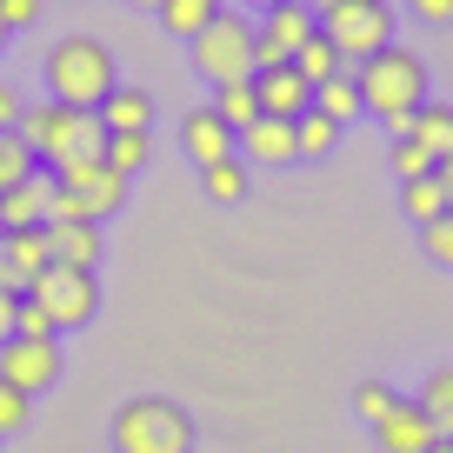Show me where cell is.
<instances>
[{"instance_id":"26","label":"cell","mask_w":453,"mask_h":453,"mask_svg":"<svg viewBox=\"0 0 453 453\" xmlns=\"http://www.w3.org/2000/svg\"><path fill=\"white\" fill-rule=\"evenodd\" d=\"M334 141H340V127H334V120H326V113H300V120H294V154L300 160H326V154H334Z\"/></svg>"},{"instance_id":"46","label":"cell","mask_w":453,"mask_h":453,"mask_svg":"<svg viewBox=\"0 0 453 453\" xmlns=\"http://www.w3.org/2000/svg\"><path fill=\"white\" fill-rule=\"evenodd\" d=\"M0 234H7V226H0Z\"/></svg>"},{"instance_id":"13","label":"cell","mask_w":453,"mask_h":453,"mask_svg":"<svg viewBox=\"0 0 453 453\" xmlns=\"http://www.w3.org/2000/svg\"><path fill=\"white\" fill-rule=\"evenodd\" d=\"M234 154L254 160V167H287V160H300V154H294V120H273V113H260L254 127L234 134Z\"/></svg>"},{"instance_id":"41","label":"cell","mask_w":453,"mask_h":453,"mask_svg":"<svg viewBox=\"0 0 453 453\" xmlns=\"http://www.w3.org/2000/svg\"><path fill=\"white\" fill-rule=\"evenodd\" d=\"M426 453H453V434H440V440H434V447H426Z\"/></svg>"},{"instance_id":"23","label":"cell","mask_w":453,"mask_h":453,"mask_svg":"<svg viewBox=\"0 0 453 453\" xmlns=\"http://www.w3.org/2000/svg\"><path fill=\"white\" fill-rule=\"evenodd\" d=\"M200 187H207V200H220V207L247 200V160L226 154V160H213V167H200Z\"/></svg>"},{"instance_id":"35","label":"cell","mask_w":453,"mask_h":453,"mask_svg":"<svg viewBox=\"0 0 453 453\" xmlns=\"http://www.w3.org/2000/svg\"><path fill=\"white\" fill-rule=\"evenodd\" d=\"M20 426H27V394L0 380V434H20Z\"/></svg>"},{"instance_id":"16","label":"cell","mask_w":453,"mask_h":453,"mask_svg":"<svg viewBox=\"0 0 453 453\" xmlns=\"http://www.w3.org/2000/svg\"><path fill=\"white\" fill-rule=\"evenodd\" d=\"M47 194H54V173H47V167H34L27 180H14L7 194H0V226H41Z\"/></svg>"},{"instance_id":"24","label":"cell","mask_w":453,"mask_h":453,"mask_svg":"<svg viewBox=\"0 0 453 453\" xmlns=\"http://www.w3.org/2000/svg\"><path fill=\"white\" fill-rule=\"evenodd\" d=\"M400 207H407V220H440L447 213V187H440V173H420V180H400Z\"/></svg>"},{"instance_id":"42","label":"cell","mask_w":453,"mask_h":453,"mask_svg":"<svg viewBox=\"0 0 453 453\" xmlns=\"http://www.w3.org/2000/svg\"><path fill=\"white\" fill-rule=\"evenodd\" d=\"M307 7H313V14H326V7H340V0H307Z\"/></svg>"},{"instance_id":"36","label":"cell","mask_w":453,"mask_h":453,"mask_svg":"<svg viewBox=\"0 0 453 453\" xmlns=\"http://www.w3.org/2000/svg\"><path fill=\"white\" fill-rule=\"evenodd\" d=\"M41 20V0H0V27L14 34V27H34Z\"/></svg>"},{"instance_id":"30","label":"cell","mask_w":453,"mask_h":453,"mask_svg":"<svg viewBox=\"0 0 453 453\" xmlns=\"http://www.w3.org/2000/svg\"><path fill=\"white\" fill-rule=\"evenodd\" d=\"M54 100H34V107H20V120H14V134L34 147V160H41V147H47V134H54Z\"/></svg>"},{"instance_id":"39","label":"cell","mask_w":453,"mask_h":453,"mask_svg":"<svg viewBox=\"0 0 453 453\" xmlns=\"http://www.w3.org/2000/svg\"><path fill=\"white\" fill-rule=\"evenodd\" d=\"M14 300H20V294H7V287H0V340L14 334Z\"/></svg>"},{"instance_id":"12","label":"cell","mask_w":453,"mask_h":453,"mask_svg":"<svg viewBox=\"0 0 453 453\" xmlns=\"http://www.w3.org/2000/svg\"><path fill=\"white\" fill-rule=\"evenodd\" d=\"M373 440H380V453H426L440 434H434V420H426L413 400H394V407L373 420Z\"/></svg>"},{"instance_id":"19","label":"cell","mask_w":453,"mask_h":453,"mask_svg":"<svg viewBox=\"0 0 453 453\" xmlns=\"http://www.w3.org/2000/svg\"><path fill=\"white\" fill-rule=\"evenodd\" d=\"M407 141H420L434 160H447L453 154V107H447V100H420V107H413Z\"/></svg>"},{"instance_id":"27","label":"cell","mask_w":453,"mask_h":453,"mask_svg":"<svg viewBox=\"0 0 453 453\" xmlns=\"http://www.w3.org/2000/svg\"><path fill=\"white\" fill-rule=\"evenodd\" d=\"M154 14L167 20V34H180V41H194V34L207 27L213 14H220V0H160Z\"/></svg>"},{"instance_id":"7","label":"cell","mask_w":453,"mask_h":453,"mask_svg":"<svg viewBox=\"0 0 453 453\" xmlns=\"http://www.w3.org/2000/svg\"><path fill=\"white\" fill-rule=\"evenodd\" d=\"M54 187L73 200V220H107V213H120V200H127V173H113L107 154L100 160H73V167L54 173Z\"/></svg>"},{"instance_id":"5","label":"cell","mask_w":453,"mask_h":453,"mask_svg":"<svg viewBox=\"0 0 453 453\" xmlns=\"http://www.w3.org/2000/svg\"><path fill=\"white\" fill-rule=\"evenodd\" d=\"M320 34L340 47L347 67H360L367 54H380V47L394 41V7H387V0H340V7L320 14Z\"/></svg>"},{"instance_id":"45","label":"cell","mask_w":453,"mask_h":453,"mask_svg":"<svg viewBox=\"0 0 453 453\" xmlns=\"http://www.w3.org/2000/svg\"><path fill=\"white\" fill-rule=\"evenodd\" d=\"M0 41H7V27H0Z\"/></svg>"},{"instance_id":"38","label":"cell","mask_w":453,"mask_h":453,"mask_svg":"<svg viewBox=\"0 0 453 453\" xmlns=\"http://www.w3.org/2000/svg\"><path fill=\"white\" fill-rule=\"evenodd\" d=\"M14 120H20V94H14V87H7V81H0V134L14 127Z\"/></svg>"},{"instance_id":"20","label":"cell","mask_w":453,"mask_h":453,"mask_svg":"<svg viewBox=\"0 0 453 453\" xmlns=\"http://www.w3.org/2000/svg\"><path fill=\"white\" fill-rule=\"evenodd\" d=\"M313 113H326L334 127H347V120H360V113H367V107H360V87H354V67L313 87Z\"/></svg>"},{"instance_id":"9","label":"cell","mask_w":453,"mask_h":453,"mask_svg":"<svg viewBox=\"0 0 453 453\" xmlns=\"http://www.w3.org/2000/svg\"><path fill=\"white\" fill-rule=\"evenodd\" d=\"M313 27H320V14H313L307 0H280V7H267V14H260V27H254V73L294 60L300 41H307Z\"/></svg>"},{"instance_id":"25","label":"cell","mask_w":453,"mask_h":453,"mask_svg":"<svg viewBox=\"0 0 453 453\" xmlns=\"http://www.w3.org/2000/svg\"><path fill=\"white\" fill-rule=\"evenodd\" d=\"M213 113H220V120H226L234 134H241V127H254V120H260L254 81H226V87H213Z\"/></svg>"},{"instance_id":"14","label":"cell","mask_w":453,"mask_h":453,"mask_svg":"<svg viewBox=\"0 0 453 453\" xmlns=\"http://www.w3.org/2000/svg\"><path fill=\"white\" fill-rule=\"evenodd\" d=\"M41 234H47V260H54V267H87V273H94L100 220H47Z\"/></svg>"},{"instance_id":"34","label":"cell","mask_w":453,"mask_h":453,"mask_svg":"<svg viewBox=\"0 0 453 453\" xmlns=\"http://www.w3.org/2000/svg\"><path fill=\"white\" fill-rule=\"evenodd\" d=\"M434 167H440V160L426 154L420 141H394V173H400V180H420V173H434Z\"/></svg>"},{"instance_id":"31","label":"cell","mask_w":453,"mask_h":453,"mask_svg":"<svg viewBox=\"0 0 453 453\" xmlns=\"http://www.w3.org/2000/svg\"><path fill=\"white\" fill-rule=\"evenodd\" d=\"M14 334H20V340H60V334H54V313H47L34 294L14 300Z\"/></svg>"},{"instance_id":"3","label":"cell","mask_w":453,"mask_h":453,"mask_svg":"<svg viewBox=\"0 0 453 453\" xmlns=\"http://www.w3.org/2000/svg\"><path fill=\"white\" fill-rule=\"evenodd\" d=\"M187 447H194V420L167 394H141L113 413V453H187Z\"/></svg>"},{"instance_id":"18","label":"cell","mask_w":453,"mask_h":453,"mask_svg":"<svg viewBox=\"0 0 453 453\" xmlns=\"http://www.w3.org/2000/svg\"><path fill=\"white\" fill-rule=\"evenodd\" d=\"M0 247H7V267H14L20 294H27L34 273L47 267V234H41V226H7V234H0Z\"/></svg>"},{"instance_id":"8","label":"cell","mask_w":453,"mask_h":453,"mask_svg":"<svg viewBox=\"0 0 453 453\" xmlns=\"http://www.w3.org/2000/svg\"><path fill=\"white\" fill-rule=\"evenodd\" d=\"M100 154H107V120H100L94 107H60L54 134H47V147H41V167L60 173V167H73V160H100Z\"/></svg>"},{"instance_id":"15","label":"cell","mask_w":453,"mask_h":453,"mask_svg":"<svg viewBox=\"0 0 453 453\" xmlns=\"http://www.w3.org/2000/svg\"><path fill=\"white\" fill-rule=\"evenodd\" d=\"M180 147L200 160V167H213V160H226V154H234V127H226V120H220L213 107H194V113L180 120Z\"/></svg>"},{"instance_id":"1","label":"cell","mask_w":453,"mask_h":453,"mask_svg":"<svg viewBox=\"0 0 453 453\" xmlns=\"http://www.w3.org/2000/svg\"><path fill=\"white\" fill-rule=\"evenodd\" d=\"M354 87H360V107L380 113L387 127H394V141H407L413 107L426 100V67H420V54H413V47H400V41H387L380 54H367V60L354 67Z\"/></svg>"},{"instance_id":"28","label":"cell","mask_w":453,"mask_h":453,"mask_svg":"<svg viewBox=\"0 0 453 453\" xmlns=\"http://www.w3.org/2000/svg\"><path fill=\"white\" fill-rule=\"evenodd\" d=\"M34 167H41V160H34V147L20 141L14 127H7V134H0V194H7V187H14V180H27Z\"/></svg>"},{"instance_id":"22","label":"cell","mask_w":453,"mask_h":453,"mask_svg":"<svg viewBox=\"0 0 453 453\" xmlns=\"http://www.w3.org/2000/svg\"><path fill=\"white\" fill-rule=\"evenodd\" d=\"M413 407L434 420V434H453V367H434L420 380V394H413Z\"/></svg>"},{"instance_id":"21","label":"cell","mask_w":453,"mask_h":453,"mask_svg":"<svg viewBox=\"0 0 453 453\" xmlns=\"http://www.w3.org/2000/svg\"><path fill=\"white\" fill-rule=\"evenodd\" d=\"M294 73H300L307 87H320V81H334V73H347V60H340V47L313 27L307 41H300V54H294Z\"/></svg>"},{"instance_id":"29","label":"cell","mask_w":453,"mask_h":453,"mask_svg":"<svg viewBox=\"0 0 453 453\" xmlns=\"http://www.w3.org/2000/svg\"><path fill=\"white\" fill-rule=\"evenodd\" d=\"M147 154H154V147H147V134H107V167H113V173H127V180H134V173L147 167Z\"/></svg>"},{"instance_id":"44","label":"cell","mask_w":453,"mask_h":453,"mask_svg":"<svg viewBox=\"0 0 453 453\" xmlns=\"http://www.w3.org/2000/svg\"><path fill=\"white\" fill-rule=\"evenodd\" d=\"M141 7H160V0H141Z\"/></svg>"},{"instance_id":"10","label":"cell","mask_w":453,"mask_h":453,"mask_svg":"<svg viewBox=\"0 0 453 453\" xmlns=\"http://www.w3.org/2000/svg\"><path fill=\"white\" fill-rule=\"evenodd\" d=\"M0 380L7 387H20V394H47V387L60 380V340H20V334H7L0 340Z\"/></svg>"},{"instance_id":"6","label":"cell","mask_w":453,"mask_h":453,"mask_svg":"<svg viewBox=\"0 0 453 453\" xmlns=\"http://www.w3.org/2000/svg\"><path fill=\"white\" fill-rule=\"evenodd\" d=\"M34 300H41L47 313H54V334H67V326H87L100 313V280L87 267H54L47 260L41 273H34V287H27Z\"/></svg>"},{"instance_id":"37","label":"cell","mask_w":453,"mask_h":453,"mask_svg":"<svg viewBox=\"0 0 453 453\" xmlns=\"http://www.w3.org/2000/svg\"><path fill=\"white\" fill-rule=\"evenodd\" d=\"M407 7L426 20V27H447V20H453V0H407Z\"/></svg>"},{"instance_id":"11","label":"cell","mask_w":453,"mask_h":453,"mask_svg":"<svg viewBox=\"0 0 453 453\" xmlns=\"http://www.w3.org/2000/svg\"><path fill=\"white\" fill-rule=\"evenodd\" d=\"M254 100H260V113H273V120H300V113L313 107V87L294 73V60H280V67L254 73Z\"/></svg>"},{"instance_id":"4","label":"cell","mask_w":453,"mask_h":453,"mask_svg":"<svg viewBox=\"0 0 453 453\" xmlns=\"http://www.w3.org/2000/svg\"><path fill=\"white\" fill-rule=\"evenodd\" d=\"M187 47H194V73L207 87L254 81V20H247V14H226V7H220Z\"/></svg>"},{"instance_id":"2","label":"cell","mask_w":453,"mask_h":453,"mask_svg":"<svg viewBox=\"0 0 453 453\" xmlns=\"http://www.w3.org/2000/svg\"><path fill=\"white\" fill-rule=\"evenodd\" d=\"M47 73V100H60V107H100V100L113 94V54L107 41H94V34H67V41L47 47L41 60Z\"/></svg>"},{"instance_id":"17","label":"cell","mask_w":453,"mask_h":453,"mask_svg":"<svg viewBox=\"0 0 453 453\" xmlns=\"http://www.w3.org/2000/svg\"><path fill=\"white\" fill-rule=\"evenodd\" d=\"M94 113L107 120V134H147V120H154V94H147V87H113Z\"/></svg>"},{"instance_id":"32","label":"cell","mask_w":453,"mask_h":453,"mask_svg":"<svg viewBox=\"0 0 453 453\" xmlns=\"http://www.w3.org/2000/svg\"><path fill=\"white\" fill-rule=\"evenodd\" d=\"M394 400H400V394H394V387H387V380H360V387H354V413H360V420H367V426L380 420V413L394 407Z\"/></svg>"},{"instance_id":"40","label":"cell","mask_w":453,"mask_h":453,"mask_svg":"<svg viewBox=\"0 0 453 453\" xmlns=\"http://www.w3.org/2000/svg\"><path fill=\"white\" fill-rule=\"evenodd\" d=\"M434 173H440V187H447V207H453V154H447V160H440V167H434Z\"/></svg>"},{"instance_id":"33","label":"cell","mask_w":453,"mask_h":453,"mask_svg":"<svg viewBox=\"0 0 453 453\" xmlns=\"http://www.w3.org/2000/svg\"><path fill=\"white\" fill-rule=\"evenodd\" d=\"M420 247L440 260V267H453V207L440 213V220H426V226H420Z\"/></svg>"},{"instance_id":"43","label":"cell","mask_w":453,"mask_h":453,"mask_svg":"<svg viewBox=\"0 0 453 453\" xmlns=\"http://www.w3.org/2000/svg\"><path fill=\"white\" fill-rule=\"evenodd\" d=\"M247 7H260V14H267V7H280V0H247Z\"/></svg>"}]
</instances>
